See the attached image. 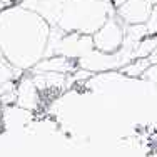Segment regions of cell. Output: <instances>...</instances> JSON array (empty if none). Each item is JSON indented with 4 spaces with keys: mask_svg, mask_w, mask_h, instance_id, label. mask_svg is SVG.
Returning <instances> with one entry per match:
<instances>
[{
    "mask_svg": "<svg viewBox=\"0 0 157 157\" xmlns=\"http://www.w3.org/2000/svg\"><path fill=\"white\" fill-rule=\"evenodd\" d=\"M110 2H112V5H114V7H117V5H121L122 2H125V0H110Z\"/></svg>",
    "mask_w": 157,
    "mask_h": 157,
    "instance_id": "2e32d148",
    "label": "cell"
},
{
    "mask_svg": "<svg viewBox=\"0 0 157 157\" xmlns=\"http://www.w3.org/2000/svg\"><path fill=\"white\" fill-rule=\"evenodd\" d=\"M157 0H125L115 7L114 13L122 20L124 25L145 24L151 17Z\"/></svg>",
    "mask_w": 157,
    "mask_h": 157,
    "instance_id": "8992f818",
    "label": "cell"
},
{
    "mask_svg": "<svg viewBox=\"0 0 157 157\" xmlns=\"http://www.w3.org/2000/svg\"><path fill=\"white\" fill-rule=\"evenodd\" d=\"M50 27L39 13L20 3L0 12V54L13 69L29 72L45 57Z\"/></svg>",
    "mask_w": 157,
    "mask_h": 157,
    "instance_id": "6da1fadb",
    "label": "cell"
},
{
    "mask_svg": "<svg viewBox=\"0 0 157 157\" xmlns=\"http://www.w3.org/2000/svg\"><path fill=\"white\" fill-rule=\"evenodd\" d=\"M144 80H149V82H154V84H157V62L155 63H151V65L147 67V69L142 72L140 75Z\"/></svg>",
    "mask_w": 157,
    "mask_h": 157,
    "instance_id": "5bb4252c",
    "label": "cell"
},
{
    "mask_svg": "<svg viewBox=\"0 0 157 157\" xmlns=\"http://www.w3.org/2000/svg\"><path fill=\"white\" fill-rule=\"evenodd\" d=\"M144 25H145V30H147V35H157V3L154 10H152L151 17L147 18V22Z\"/></svg>",
    "mask_w": 157,
    "mask_h": 157,
    "instance_id": "4fadbf2b",
    "label": "cell"
},
{
    "mask_svg": "<svg viewBox=\"0 0 157 157\" xmlns=\"http://www.w3.org/2000/svg\"><path fill=\"white\" fill-rule=\"evenodd\" d=\"M110 0H65L55 22L63 32L92 35L114 13Z\"/></svg>",
    "mask_w": 157,
    "mask_h": 157,
    "instance_id": "7a4b0ae2",
    "label": "cell"
},
{
    "mask_svg": "<svg viewBox=\"0 0 157 157\" xmlns=\"http://www.w3.org/2000/svg\"><path fill=\"white\" fill-rule=\"evenodd\" d=\"M139 42H134L129 37H124V44L114 54H102L99 50H92L85 57L78 59L77 67L89 74H100L110 72V70H121L130 60H134V50Z\"/></svg>",
    "mask_w": 157,
    "mask_h": 157,
    "instance_id": "277c9868",
    "label": "cell"
},
{
    "mask_svg": "<svg viewBox=\"0 0 157 157\" xmlns=\"http://www.w3.org/2000/svg\"><path fill=\"white\" fill-rule=\"evenodd\" d=\"M151 59L149 57H142V59H134V60H130L127 65H124L119 72L125 74L127 77H140L142 72H144L145 69H147L149 65H151Z\"/></svg>",
    "mask_w": 157,
    "mask_h": 157,
    "instance_id": "8fae6325",
    "label": "cell"
},
{
    "mask_svg": "<svg viewBox=\"0 0 157 157\" xmlns=\"http://www.w3.org/2000/svg\"><path fill=\"white\" fill-rule=\"evenodd\" d=\"M0 55H2V54H0Z\"/></svg>",
    "mask_w": 157,
    "mask_h": 157,
    "instance_id": "ac0fdd59",
    "label": "cell"
},
{
    "mask_svg": "<svg viewBox=\"0 0 157 157\" xmlns=\"http://www.w3.org/2000/svg\"><path fill=\"white\" fill-rule=\"evenodd\" d=\"M63 2L65 0H22L20 5L39 13L44 20L48 22V25H55Z\"/></svg>",
    "mask_w": 157,
    "mask_h": 157,
    "instance_id": "9c48e42d",
    "label": "cell"
},
{
    "mask_svg": "<svg viewBox=\"0 0 157 157\" xmlns=\"http://www.w3.org/2000/svg\"><path fill=\"white\" fill-rule=\"evenodd\" d=\"M32 80L39 92L44 90H62L67 85L70 75H63V74H54V72H44V74H30Z\"/></svg>",
    "mask_w": 157,
    "mask_h": 157,
    "instance_id": "30bf717a",
    "label": "cell"
},
{
    "mask_svg": "<svg viewBox=\"0 0 157 157\" xmlns=\"http://www.w3.org/2000/svg\"><path fill=\"white\" fill-rule=\"evenodd\" d=\"M20 74H24V72L13 69V67L0 55V87L7 85L9 82H15L17 78L20 77Z\"/></svg>",
    "mask_w": 157,
    "mask_h": 157,
    "instance_id": "7c38bea8",
    "label": "cell"
},
{
    "mask_svg": "<svg viewBox=\"0 0 157 157\" xmlns=\"http://www.w3.org/2000/svg\"><path fill=\"white\" fill-rule=\"evenodd\" d=\"M90 37L95 50L102 52V54H114L124 44L125 25L122 24V20L115 13H112L102 24V27L95 30Z\"/></svg>",
    "mask_w": 157,
    "mask_h": 157,
    "instance_id": "5b68a950",
    "label": "cell"
},
{
    "mask_svg": "<svg viewBox=\"0 0 157 157\" xmlns=\"http://www.w3.org/2000/svg\"><path fill=\"white\" fill-rule=\"evenodd\" d=\"M7 3H10V5H12V3H20L22 0H5Z\"/></svg>",
    "mask_w": 157,
    "mask_h": 157,
    "instance_id": "e0dca14e",
    "label": "cell"
},
{
    "mask_svg": "<svg viewBox=\"0 0 157 157\" xmlns=\"http://www.w3.org/2000/svg\"><path fill=\"white\" fill-rule=\"evenodd\" d=\"M7 5H10V3H7V2H5V0H0V12H2V10H3V9H5V7H7Z\"/></svg>",
    "mask_w": 157,
    "mask_h": 157,
    "instance_id": "9a60e30c",
    "label": "cell"
},
{
    "mask_svg": "<svg viewBox=\"0 0 157 157\" xmlns=\"http://www.w3.org/2000/svg\"><path fill=\"white\" fill-rule=\"evenodd\" d=\"M17 105L24 107V109L33 110L39 107L40 102V92L35 87L32 80V75H24L15 85V100Z\"/></svg>",
    "mask_w": 157,
    "mask_h": 157,
    "instance_id": "ba28073f",
    "label": "cell"
},
{
    "mask_svg": "<svg viewBox=\"0 0 157 157\" xmlns=\"http://www.w3.org/2000/svg\"><path fill=\"white\" fill-rule=\"evenodd\" d=\"M94 50V44H92L90 35H84V33H75V32H63L59 27L52 25L50 27V35H48V42L45 48V57L52 55H62V57L78 60V59L85 57L87 54Z\"/></svg>",
    "mask_w": 157,
    "mask_h": 157,
    "instance_id": "3957f363",
    "label": "cell"
},
{
    "mask_svg": "<svg viewBox=\"0 0 157 157\" xmlns=\"http://www.w3.org/2000/svg\"><path fill=\"white\" fill-rule=\"evenodd\" d=\"M78 70L77 60L62 57V55H52V57H44L40 62H37L29 72L30 74H44V72H54L63 74V75H72Z\"/></svg>",
    "mask_w": 157,
    "mask_h": 157,
    "instance_id": "52a82bcc",
    "label": "cell"
}]
</instances>
